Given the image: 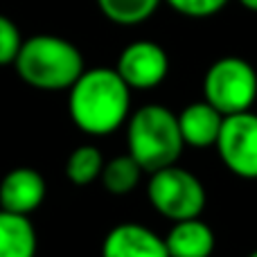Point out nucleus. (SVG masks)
<instances>
[{
  "mask_svg": "<svg viewBox=\"0 0 257 257\" xmlns=\"http://www.w3.org/2000/svg\"><path fill=\"white\" fill-rule=\"evenodd\" d=\"M36 246L30 217L0 210V257H36Z\"/></svg>",
  "mask_w": 257,
  "mask_h": 257,
  "instance_id": "obj_12",
  "label": "nucleus"
},
{
  "mask_svg": "<svg viewBox=\"0 0 257 257\" xmlns=\"http://www.w3.org/2000/svg\"><path fill=\"white\" fill-rule=\"evenodd\" d=\"M140 174H142L140 165L126 154V156H117V158L104 163V169H102V174H99V178H102L106 192H111V194H115V196H122V194H128V192L136 190V185L140 183Z\"/></svg>",
  "mask_w": 257,
  "mask_h": 257,
  "instance_id": "obj_14",
  "label": "nucleus"
},
{
  "mask_svg": "<svg viewBox=\"0 0 257 257\" xmlns=\"http://www.w3.org/2000/svg\"><path fill=\"white\" fill-rule=\"evenodd\" d=\"M169 257H210L214 250V232L199 217L176 221L165 237Z\"/></svg>",
  "mask_w": 257,
  "mask_h": 257,
  "instance_id": "obj_11",
  "label": "nucleus"
},
{
  "mask_svg": "<svg viewBox=\"0 0 257 257\" xmlns=\"http://www.w3.org/2000/svg\"><path fill=\"white\" fill-rule=\"evenodd\" d=\"M241 7H246L248 12H257V0H239Z\"/></svg>",
  "mask_w": 257,
  "mask_h": 257,
  "instance_id": "obj_18",
  "label": "nucleus"
},
{
  "mask_svg": "<svg viewBox=\"0 0 257 257\" xmlns=\"http://www.w3.org/2000/svg\"><path fill=\"white\" fill-rule=\"evenodd\" d=\"M219 158L232 174L257 178V115L250 111L223 117L217 138Z\"/></svg>",
  "mask_w": 257,
  "mask_h": 257,
  "instance_id": "obj_6",
  "label": "nucleus"
},
{
  "mask_svg": "<svg viewBox=\"0 0 257 257\" xmlns=\"http://www.w3.org/2000/svg\"><path fill=\"white\" fill-rule=\"evenodd\" d=\"M14 66L27 86L39 90H68L86 70L79 48L54 34L25 39Z\"/></svg>",
  "mask_w": 257,
  "mask_h": 257,
  "instance_id": "obj_2",
  "label": "nucleus"
},
{
  "mask_svg": "<svg viewBox=\"0 0 257 257\" xmlns=\"http://www.w3.org/2000/svg\"><path fill=\"white\" fill-rule=\"evenodd\" d=\"M163 0H97V7L115 25H140L156 14Z\"/></svg>",
  "mask_w": 257,
  "mask_h": 257,
  "instance_id": "obj_13",
  "label": "nucleus"
},
{
  "mask_svg": "<svg viewBox=\"0 0 257 257\" xmlns=\"http://www.w3.org/2000/svg\"><path fill=\"white\" fill-rule=\"evenodd\" d=\"M23 36L18 25L9 16L0 14V66H9L16 61L23 45Z\"/></svg>",
  "mask_w": 257,
  "mask_h": 257,
  "instance_id": "obj_16",
  "label": "nucleus"
},
{
  "mask_svg": "<svg viewBox=\"0 0 257 257\" xmlns=\"http://www.w3.org/2000/svg\"><path fill=\"white\" fill-rule=\"evenodd\" d=\"M104 169V158L97 147L81 145L68 156L66 163V176L75 185H88L95 178H99Z\"/></svg>",
  "mask_w": 257,
  "mask_h": 257,
  "instance_id": "obj_15",
  "label": "nucleus"
},
{
  "mask_svg": "<svg viewBox=\"0 0 257 257\" xmlns=\"http://www.w3.org/2000/svg\"><path fill=\"white\" fill-rule=\"evenodd\" d=\"M203 95L223 117L250 111L257 97L255 68L241 57L219 59L205 72Z\"/></svg>",
  "mask_w": 257,
  "mask_h": 257,
  "instance_id": "obj_4",
  "label": "nucleus"
},
{
  "mask_svg": "<svg viewBox=\"0 0 257 257\" xmlns=\"http://www.w3.org/2000/svg\"><path fill=\"white\" fill-rule=\"evenodd\" d=\"M126 145L128 156L140 165L142 172L154 174L174 165L185 147L176 113L160 104L138 108L128 120Z\"/></svg>",
  "mask_w": 257,
  "mask_h": 257,
  "instance_id": "obj_3",
  "label": "nucleus"
},
{
  "mask_svg": "<svg viewBox=\"0 0 257 257\" xmlns=\"http://www.w3.org/2000/svg\"><path fill=\"white\" fill-rule=\"evenodd\" d=\"M45 199V181L36 169L16 167L0 181V210L30 217Z\"/></svg>",
  "mask_w": 257,
  "mask_h": 257,
  "instance_id": "obj_8",
  "label": "nucleus"
},
{
  "mask_svg": "<svg viewBox=\"0 0 257 257\" xmlns=\"http://www.w3.org/2000/svg\"><path fill=\"white\" fill-rule=\"evenodd\" d=\"M68 111L77 128L90 136H108L124 124L131 88L115 68H90L70 86Z\"/></svg>",
  "mask_w": 257,
  "mask_h": 257,
  "instance_id": "obj_1",
  "label": "nucleus"
},
{
  "mask_svg": "<svg viewBox=\"0 0 257 257\" xmlns=\"http://www.w3.org/2000/svg\"><path fill=\"white\" fill-rule=\"evenodd\" d=\"M147 194L151 205L172 221L196 219L205 208V190L201 181L192 172L176 165L151 174Z\"/></svg>",
  "mask_w": 257,
  "mask_h": 257,
  "instance_id": "obj_5",
  "label": "nucleus"
},
{
  "mask_svg": "<svg viewBox=\"0 0 257 257\" xmlns=\"http://www.w3.org/2000/svg\"><path fill=\"white\" fill-rule=\"evenodd\" d=\"M248 257H257V250H253V253H250Z\"/></svg>",
  "mask_w": 257,
  "mask_h": 257,
  "instance_id": "obj_19",
  "label": "nucleus"
},
{
  "mask_svg": "<svg viewBox=\"0 0 257 257\" xmlns=\"http://www.w3.org/2000/svg\"><path fill=\"white\" fill-rule=\"evenodd\" d=\"M102 257H169L165 239L140 223H120L102 244Z\"/></svg>",
  "mask_w": 257,
  "mask_h": 257,
  "instance_id": "obj_9",
  "label": "nucleus"
},
{
  "mask_svg": "<svg viewBox=\"0 0 257 257\" xmlns=\"http://www.w3.org/2000/svg\"><path fill=\"white\" fill-rule=\"evenodd\" d=\"M115 70L128 88L149 90L167 77L169 57L154 41H133L120 52Z\"/></svg>",
  "mask_w": 257,
  "mask_h": 257,
  "instance_id": "obj_7",
  "label": "nucleus"
},
{
  "mask_svg": "<svg viewBox=\"0 0 257 257\" xmlns=\"http://www.w3.org/2000/svg\"><path fill=\"white\" fill-rule=\"evenodd\" d=\"M174 12L187 18H210L228 5V0H165Z\"/></svg>",
  "mask_w": 257,
  "mask_h": 257,
  "instance_id": "obj_17",
  "label": "nucleus"
},
{
  "mask_svg": "<svg viewBox=\"0 0 257 257\" xmlns=\"http://www.w3.org/2000/svg\"><path fill=\"white\" fill-rule=\"evenodd\" d=\"M178 128H181L183 142L190 147H212L217 145L219 131L223 124V115L203 99L185 106L178 113Z\"/></svg>",
  "mask_w": 257,
  "mask_h": 257,
  "instance_id": "obj_10",
  "label": "nucleus"
}]
</instances>
